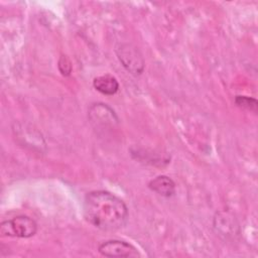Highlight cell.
<instances>
[{"mask_svg": "<svg viewBox=\"0 0 258 258\" xmlns=\"http://www.w3.org/2000/svg\"><path fill=\"white\" fill-rule=\"evenodd\" d=\"M37 232L36 222L28 216H17L10 220L4 221L0 225L2 236L15 238H30Z\"/></svg>", "mask_w": 258, "mask_h": 258, "instance_id": "7a4b0ae2", "label": "cell"}, {"mask_svg": "<svg viewBox=\"0 0 258 258\" xmlns=\"http://www.w3.org/2000/svg\"><path fill=\"white\" fill-rule=\"evenodd\" d=\"M90 119L92 121H96L98 124H102L105 125L107 123H111L113 124L114 122L118 121V118L115 114V112L108 107L106 104H94L91 108H90Z\"/></svg>", "mask_w": 258, "mask_h": 258, "instance_id": "5b68a950", "label": "cell"}, {"mask_svg": "<svg viewBox=\"0 0 258 258\" xmlns=\"http://www.w3.org/2000/svg\"><path fill=\"white\" fill-rule=\"evenodd\" d=\"M116 54L125 68L133 76H139L144 71V59L138 48L130 43H120L116 46Z\"/></svg>", "mask_w": 258, "mask_h": 258, "instance_id": "3957f363", "label": "cell"}, {"mask_svg": "<svg viewBox=\"0 0 258 258\" xmlns=\"http://www.w3.org/2000/svg\"><path fill=\"white\" fill-rule=\"evenodd\" d=\"M94 88L103 95L113 96L119 90V83L117 79L111 75H103L94 79Z\"/></svg>", "mask_w": 258, "mask_h": 258, "instance_id": "52a82bcc", "label": "cell"}, {"mask_svg": "<svg viewBox=\"0 0 258 258\" xmlns=\"http://www.w3.org/2000/svg\"><path fill=\"white\" fill-rule=\"evenodd\" d=\"M235 103L240 108L246 109L248 111H252L254 113L257 112L258 102L255 98L247 97V96H236Z\"/></svg>", "mask_w": 258, "mask_h": 258, "instance_id": "ba28073f", "label": "cell"}, {"mask_svg": "<svg viewBox=\"0 0 258 258\" xmlns=\"http://www.w3.org/2000/svg\"><path fill=\"white\" fill-rule=\"evenodd\" d=\"M148 187L164 198H170L175 194V183L167 175H158L151 179L148 183Z\"/></svg>", "mask_w": 258, "mask_h": 258, "instance_id": "8992f818", "label": "cell"}, {"mask_svg": "<svg viewBox=\"0 0 258 258\" xmlns=\"http://www.w3.org/2000/svg\"><path fill=\"white\" fill-rule=\"evenodd\" d=\"M58 70H59V72L61 73L62 76H69L71 74L72 63L66 55L60 56V58L58 60Z\"/></svg>", "mask_w": 258, "mask_h": 258, "instance_id": "9c48e42d", "label": "cell"}, {"mask_svg": "<svg viewBox=\"0 0 258 258\" xmlns=\"http://www.w3.org/2000/svg\"><path fill=\"white\" fill-rule=\"evenodd\" d=\"M84 217L92 226L103 231H115L128 220V208L115 195L106 190H93L84 199Z\"/></svg>", "mask_w": 258, "mask_h": 258, "instance_id": "6da1fadb", "label": "cell"}, {"mask_svg": "<svg viewBox=\"0 0 258 258\" xmlns=\"http://www.w3.org/2000/svg\"><path fill=\"white\" fill-rule=\"evenodd\" d=\"M98 251L106 257H129L137 254V250L133 245L121 240L105 241L99 245Z\"/></svg>", "mask_w": 258, "mask_h": 258, "instance_id": "277c9868", "label": "cell"}]
</instances>
